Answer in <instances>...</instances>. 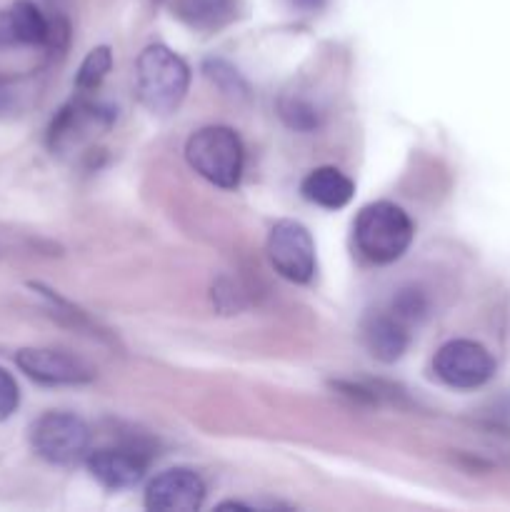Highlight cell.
<instances>
[{"instance_id":"cell-1","label":"cell","mask_w":510,"mask_h":512,"mask_svg":"<svg viewBox=\"0 0 510 512\" xmlns=\"http://www.w3.org/2000/svg\"><path fill=\"white\" fill-rule=\"evenodd\" d=\"M190 85V68L165 45H148L135 63L138 98L150 113L170 115L180 108Z\"/></svg>"},{"instance_id":"cell-2","label":"cell","mask_w":510,"mask_h":512,"mask_svg":"<svg viewBox=\"0 0 510 512\" xmlns=\"http://www.w3.org/2000/svg\"><path fill=\"white\" fill-rule=\"evenodd\" d=\"M353 235L363 258L375 265H388L403 258L405 250L413 243L415 228L400 205L378 200L360 210Z\"/></svg>"},{"instance_id":"cell-3","label":"cell","mask_w":510,"mask_h":512,"mask_svg":"<svg viewBox=\"0 0 510 512\" xmlns=\"http://www.w3.org/2000/svg\"><path fill=\"white\" fill-rule=\"evenodd\" d=\"M190 168L218 188H235L243 175V143L238 133L225 125H208L193 133L185 143Z\"/></svg>"},{"instance_id":"cell-4","label":"cell","mask_w":510,"mask_h":512,"mask_svg":"<svg viewBox=\"0 0 510 512\" xmlns=\"http://www.w3.org/2000/svg\"><path fill=\"white\" fill-rule=\"evenodd\" d=\"M35 455L50 465H75L88 455L90 430L73 413H45L30 428Z\"/></svg>"},{"instance_id":"cell-5","label":"cell","mask_w":510,"mask_h":512,"mask_svg":"<svg viewBox=\"0 0 510 512\" xmlns=\"http://www.w3.org/2000/svg\"><path fill=\"white\" fill-rule=\"evenodd\" d=\"M268 258L275 273L290 283H310L315 275V243L308 228L295 220H280L268 235Z\"/></svg>"},{"instance_id":"cell-6","label":"cell","mask_w":510,"mask_h":512,"mask_svg":"<svg viewBox=\"0 0 510 512\" xmlns=\"http://www.w3.org/2000/svg\"><path fill=\"white\" fill-rule=\"evenodd\" d=\"M433 370L445 385L473 390L488 383L495 373V360L488 350L473 340H450L435 353Z\"/></svg>"},{"instance_id":"cell-7","label":"cell","mask_w":510,"mask_h":512,"mask_svg":"<svg viewBox=\"0 0 510 512\" xmlns=\"http://www.w3.org/2000/svg\"><path fill=\"white\" fill-rule=\"evenodd\" d=\"M113 110L100 103H88V100H73L65 105L53 118L48 130V145L53 153H68L78 148L93 135L103 133L113 125Z\"/></svg>"},{"instance_id":"cell-8","label":"cell","mask_w":510,"mask_h":512,"mask_svg":"<svg viewBox=\"0 0 510 512\" xmlns=\"http://www.w3.org/2000/svg\"><path fill=\"white\" fill-rule=\"evenodd\" d=\"M150 453L140 443H123L100 448L88 455V470L105 490H130L145 478Z\"/></svg>"},{"instance_id":"cell-9","label":"cell","mask_w":510,"mask_h":512,"mask_svg":"<svg viewBox=\"0 0 510 512\" xmlns=\"http://www.w3.org/2000/svg\"><path fill=\"white\" fill-rule=\"evenodd\" d=\"M15 363L28 378L43 385H85L95 378L93 368L63 350L23 348L15 355Z\"/></svg>"},{"instance_id":"cell-10","label":"cell","mask_w":510,"mask_h":512,"mask_svg":"<svg viewBox=\"0 0 510 512\" xmlns=\"http://www.w3.org/2000/svg\"><path fill=\"white\" fill-rule=\"evenodd\" d=\"M205 483L188 468L160 473L145 493V508L153 512H193L203 505Z\"/></svg>"},{"instance_id":"cell-11","label":"cell","mask_w":510,"mask_h":512,"mask_svg":"<svg viewBox=\"0 0 510 512\" xmlns=\"http://www.w3.org/2000/svg\"><path fill=\"white\" fill-rule=\"evenodd\" d=\"M50 18L33 0H15L0 10V50L48 45Z\"/></svg>"},{"instance_id":"cell-12","label":"cell","mask_w":510,"mask_h":512,"mask_svg":"<svg viewBox=\"0 0 510 512\" xmlns=\"http://www.w3.org/2000/svg\"><path fill=\"white\" fill-rule=\"evenodd\" d=\"M363 343L368 353L380 363H395L405 355L410 345L408 325L390 310V313H370L363 320Z\"/></svg>"},{"instance_id":"cell-13","label":"cell","mask_w":510,"mask_h":512,"mask_svg":"<svg viewBox=\"0 0 510 512\" xmlns=\"http://www.w3.org/2000/svg\"><path fill=\"white\" fill-rule=\"evenodd\" d=\"M300 193L308 203L328 210H340L353 200L355 185L338 168L325 165V168H315L305 175L303 183H300Z\"/></svg>"},{"instance_id":"cell-14","label":"cell","mask_w":510,"mask_h":512,"mask_svg":"<svg viewBox=\"0 0 510 512\" xmlns=\"http://www.w3.org/2000/svg\"><path fill=\"white\" fill-rule=\"evenodd\" d=\"M175 15L193 30H218L238 15V0H175Z\"/></svg>"},{"instance_id":"cell-15","label":"cell","mask_w":510,"mask_h":512,"mask_svg":"<svg viewBox=\"0 0 510 512\" xmlns=\"http://www.w3.org/2000/svg\"><path fill=\"white\" fill-rule=\"evenodd\" d=\"M110 68H113V55H110V48H95L90 50L88 58L83 60V65H80L78 75H75V85H78V90H95L100 83H103L105 75L110 73Z\"/></svg>"},{"instance_id":"cell-16","label":"cell","mask_w":510,"mask_h":512,"mask_svg":"<svg viewBox=\"0 0 510 512\" xmlns=\"http://www.w3.org/2000/svg\"><path fill=\"white\" fill-rule=\"evenodd\" d=\"M280 115H283L285 123L293 130L300 133H310V130L318 128V110L313 103L298 98V95H288V98L280 100Z\"/></svg>"},{"instance_id":"cell-17","label":"cell","mask_w":510,"mask_h":512,"mask_svg":"<svg viewBox=\"0 0 510 512\" xmlns=\"http://www.w3.org/2000/svg\"><path fill=\"white\" fill-rule=\"evenodd\" d=\"M393 313L403 320L405 325H413L428 315V300L418 288H405L395 295Z\"/></svg>"},{"instance_id":"cell-18","label":"cell","mask_w":510,"mask_h":512,"mask_svg":"<svg viewBox=\"0 0 510 512\" xmlns=\"http://www.w3.org/2000/svg\"><path fill=\"white\" fill-rule=\"evenodd\" d=\"M205 75H208L225 95H248V85L243 83L238 70L230 68L223 60H208V63H205Z\"/></svg>"},{"instance_id":"cell-19","label":"cell","mask_w":510,"mask_h":512,"mask_svg":"<svg viewBox=\"0 0 510 512\" xmlns=\"http://www.w3.org/2000/svg\"><path fill=\"white\" fill-rule=\"evenodd\" d=\"M20 405V390L18 383H15L13 375L5 368H0V423L8 420L10 415L18 410Z\"/></svg>"},{"instance_id":"cell-20","label":"cell","mask_w":510,"mask_h":512,"mask_svg":"<svg viewBox=\"0 0 510 512\" xmlns=\"http://www.w3.org/2000/svg\"><path fill=\"white\" fill-rule=\"evenodd\" d=\"M13 105H15V90L10 88L8 80L0 78V115L8 113V110L13 108Z\"/></svg>"},{"instance_id":"cell-21","label":"cell","mask_w":510,"mask_h":512,"mask_svg":"<svg viewBox=\"0 0 510 512\" xmlns=\"http://www.w3.org/2000/svg\"><path fill=\"white\" fill-rule=\"evenodd\" d=\"M290 5L298 10H305V13H315L325 5V0H290Z\"/></svg>"}]
</instances>
